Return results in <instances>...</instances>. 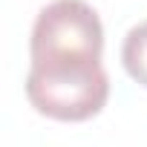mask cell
I'll return each instance as SVG.
<instances>
[{
    "label": "cell",
    "instance_id": "obj_1",
    "mask_svg": "<svg viewBox=\"0 0 147 147\" xmlns=\"http://www.w3.org/2000/svg\"><path fill=\"white\" fill-rule=\"evenodd\" d=\"M29 104L55 121H87L110 98V78L101 63H29Z\"/></svg>",
    "mask_w": 147,
    "mask_h": 147
},
{
    "label": "cell",
    "instance_id": "obj_3",
    "mask_svg": "<svg viewBox=\"0 0 147 147\" xmlns=\"http://www.w3.org/2000/svg\"><path fill=\"white\" fill-rule=\"evenodd\" d=\"M121 63L127 69V75L147 87V20H141L138 26H133L127 35H124V43H121Z\"/></svg>",
    "mask_w": 147,
    "mask_h": 147
},
{
    "label": "cell",
    "instance_id": "obj_2",
    "mask_svg": "<svg viewBox=\"0 0 147 147\" xmlns=\"http://www.w3.org/2000/svg\"><path fill=\"white\" fill-rule=\"evenodd\" d=\"M104 26L87 0H52L32 26V63H101Z\"/></svg>",
    "mask_w": 147,
    "mask_h": 147
}]
</instances>
